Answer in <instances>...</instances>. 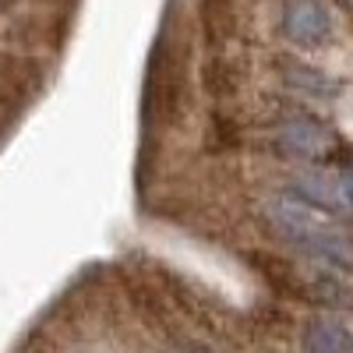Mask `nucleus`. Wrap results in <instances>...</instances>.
Listing matches in <instances>:
<instances>
[{
  "instance_id": "20e7f679",
  "label": "nucleus",
  "mask_w": 353,
  "mask_h": 353,
  "mask_svg": "<svg viewBox=\"0 0 353 353\" xmlns=\"http://www.w3.org/2000/svg\"><path fill=\"white\" fill-rule=\"evenodd\" d=\"M283 36L297 46H321L332 36V14L325 11L321 0H286Z\"/></svg>"
},
{
  "instance_id": "f257e3e1",
  "label": "nucleus",
  "mask_w": 353,
  "mask_h": 353,
  "mask_svg": "<svg viewBox=\"0 0 353 353\" xmlns=\"http://www.w3.org/2000/svg\"><path fill=\"white\" fill-rule=\"evenodd\" d=\"M265 223L276 237L290 248H297L301 254L329 265L339 272H353V237L346 230H339L325 212L311 209L301 198L279 194L265 205Z\"/></svg>"
},
{
  "instance_id": "423d86ee",
  "label": "nucleus",
  "mask_w": 353,
  "mask_h": 353,
  "mask_svg": "<svg viewBox=\"0 0 353 353\" xmlns=\"http://www.w3.org/2000/svg\"><path fill=\"white\" fill-rule=\"evenodd\" d=\"M283 74H286V81L293 85V88H301V92H307V96H332L336 92V81L329 78V74H321V71H314V68H304V64H286L283 68Z\"/></svg>"
},
{
  "instance_id": "f03ea898",
  "label": "nucleus",
  "mask_w": 353,
  "mask_h": 353,
  "mask_svg": "<svg viewBox=\"0 0 353 353\" xmlns=\"http://www.w3.org/2000/svg\"><path fill=\"white\" fill-rule=\"evenodd\" d=\"M293 198L325 216H353V163L343 170H307L293 181Z\"/></svg>"
},
{
  "instance_id": "7ed1b4c3",
  "label": "nucleus",
  "mask_w": 353,
  "mask_h": 353,
  "mask_svg": "<svg viewBox=\"0 0 353 353\" xmlns=\"http://www.w3.org/2000/svg\"><path fill=\"white\" fill-rule=\"evenodd\" d=\"M276 145L293 156V159H307V163H325L343 152V145L329 124L314 121V117H290L276 128Z\"/></svg>"
},
{
  "instance_id": "39448f33",
  "label": "nucleus",
  "mask_w": 353,
  "mask_h": 353,
  "mask_svg": "<svg viewBox=\"0 0 353 353\" xmlns=\"http://www.w3.org/2000/svg\"><path fill=\"white\" fill-rule=\"evenodd\" d=\"M304 346L307 353H353V336L343 325H336V321L318 318L304 332Z\"/></svg>"
}]
</instances>
